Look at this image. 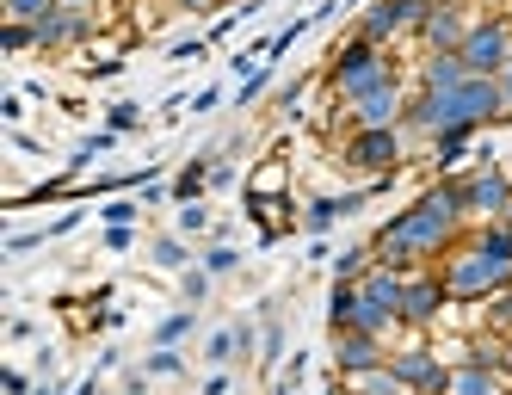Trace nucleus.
<instances>
[{
    "mask_svg": "<svg viewBox=\"0 0 512 395\" xmlns=\"http://www.w3.org/2000/svg\"><path fill=\"white\" fill-rule=\"evenodd\" d=\"M463 235H469L463 217H451V210H438L426 192H414V198L371 235V247H377L383 266H395V272H420V266H438V260H445Z\"/></svg>",
    "mask_w": 512,
    "mask_h": 395,
    "instance_id": "obj_1",
    "label": "nucleus"
},
{
    "mask_svg": "<svg viewBox=\"0 0 512 395\" xmlns=\"http://www.w3.org/2000/svg\"><path fill=\"white\" fill-rule=\"evenodd\" d=\"M438 278H445V291L457 309H475V303H488L494 291H506L512 284V241L500 223H482V229H469L445 260H438Z\"/></svg>",
    "mask_w": 512,
    "mask_h": 395,
    "instance_id": "obj_2",
    "label": "nucleus"
},
{
    "mask_svg": "<svg viewBox=\"0 0 512 395\" xmlns=\"http://www.w3.org/2000/svg\"><path fill=\"white\" fill-rule=\"evenodd\" d=\"M401 75H408V68H401L395 50H377L364 38H340L334 56H327V68H321V87H327L334 105H346V99H364V93H377V87H389Z\"/></svg>",
    "mask_w": 512,
    "mask_h": 395,
    "instance_id": "obj_3",
    "label": "nucleus"
},
{
    "mask_svg": "<svg viewBox=\"0 0 512 395\" xmlns=\"http://www.w3.org/2000/svg\"><path fill=\"white\" fill-rule=\"evenodd\" d=\"M420 149L408 142V130H340L334 136V161L352 173V179H389V173H401Z\"/></svg>",
    "mask_w": 512,
    "mask_h": 395,
    "instance_id": "obj_4",
    "label": "nucleus"
},
{
    "mask_svg": "<svg viewBox=\"0 0 512 395\" xmlns=\"http://www.w3.org/2000/svg\"><path fill=\"white\" fill-rule=\"evenodd\" d=\"M426 0H371V7H358V25L352 38L377 44V50H395V44H414V31L426 25Z\"/></svg>",
    "mask_w": 512,
    "mask_h": 395,
    "instance_id": "obj_5",
    "label": "nucleus"
},
{
    "mask_svg": "<svg viewBox=\"0 0 512 395\" xmlns=\"http://www.w3.org/2000/svg\"><path fill=\"white\" fill-rule=\"evenodd\" d=\"M408 93H414V81L401 75V81L364 93V99L334 105V118H340V130H401V118H408ZM340 130H334V136H340Z\"/></svg>",
    "mask_w": 512,
    "mask_h": 395,
    "instance_id": "obj_6",
    "label": "nucleus"
},
{
    "mask_svg": "<svg viewBox=\"0 0 512 395\" xmlns=\"http://www.w3.org/2000/svg\"><path fill=\"white\" fill-rule=\"evenodd\" d=\"M389 371L408 383L414 395H445L451 383V365H445V352H438L426 334H408V340H395L389 346Z\"/></svg>",
    "mask_w": 512,
    "mask_h": 395,
    "instance_id": "obj_7",
    "label": "nucleus"
},
{
    "mask_svg": "<svg viewBox=\"0 0 512 395\" xmlns=\"http://www.w3.org/2000/svg\"><path fill=\"white\" fill-rule=\"evenodd\" d=\"M463 62H469V75H500L512 62V13H500V7L475 13L469 38H463Z\"/></svg>",
    "mask_w": 512,
    "mask_h": 395,
    "instance_id": "obj_8",
    "label": "nucleus"
},
{
    "mask_svg": "<svg viewBox=\"0 0 512 395\" xmlns=\"http://www.w3.org/2000/svg\"><path fill=\"white\" fill-rule=\"evenodd\" d=\"M451 309H457V303H451V291H445V278H438V266L408 272V291H401V334H432Z\"/></svg>",
    "mask_w": 512,
    "mask_h": 395,
    "instance_id": "obj_9",
    "label": "nucleus"
},
{
    "mask_svg": "<svg viewBox=\"0 0 512 395\" xmlns=\"http://www.w3.org/2000/svg\"><path fill=\"white\" fill-rule=\"evenodd\" d=\"M463 186H469V229L512 217V167H463Z\"/></svg>",
    "mask_w": 512,
    "mask_h": 395,
    "instance_id": "obj_10",
    "label": "nucleus"
},
{
    "mask_svg": "<svg viewBox=\"0 0 512 395\" xmlns=\"http://www.w3.org/2000/svg\"><path fill=\"white\" fill-rule=\"evenodd\" d=\"M475 13H482L475 0H457V7H432V13H426V25L414 31V56H420V50H463Z\"/></svg>",
    "mask_w": 512,
    "mask_h": 395,
    "instance_id": "obj_11",
    "label": "nucleus"
},
{
    "mask_svg": "<svg viewBox=\"0 0 512 395\" xmlns=\"http://www.w3.org/2000/svg\"><path fill=\"white\" fill-rule=\"evenodd\" d=\"M389 346L395 340H377V334H364V328H346V334H334V371L340 377L377 371V365H389Z\"/></svg>",
    "mask_w": 512,
    "mask_h": 395,
    "instance_id": "obj_12",
    "label": "nucleus"
},
{
    "mask_svg": "<svg viewBox=\"0 0 512 395\" xmlns=\"http://www.w3.org/2000/svg\"><path fill=\"white\" fill-rule=\"evenodd\" d=\"M105 19H93V13H75V7H56L44 25H38V50H50V56H62V50H81L93 31H99Z\"/></svg>",
    "mask_w": 512,
    "mask_h": 395,
    "instance_id": "obj_13",
    "label": "nucleus"
},
{
    "mask_svg": "<svg viewBox=\"0 0 512 395\" xmlns=\"http://www.w3.org/2000/svg\"><path fill=\"white\" fill-rule=\"evenodd\" d=\"M408 81L420 93H445V87L469 81V62H463V50H420L414 68H408Z\"/></svg>",
    "mask_w": 512,
    "mask_h": 395,
    "instance_id": "obj_14",
    "label": "nucleus"
},
{
    "mask_svg": "<svg viewBox=\"0 0 512 395\" xmlns=\"http://www.w3.org/2000/svg\"><path fill=\"white\" fill-rule=\"evenodd\" d=\"M475 136H482V130H438L426 142V167L432 173H463L475 161Z\"/></svg>",
    "mask_w": 512,
    "mask_h": 395,
    "instance_id": "obj_15",
    "label": "nucleus"
},
{
    "mask_svg": "<svg viewBox=\"0 0 512 395\" xmlns=\"http://www.w3.org/2000/svg\"><path fill=\"white\" fill-rule=\"evenodd\" d=\"M247 192L253 198H290V161H284V149H266V161L247 173Z\"/></svg>",
    "mask_w": 512,
    "mask_h": 395,
    "instance_id": "obj_16",
    "label": "nucleus"
},
{
    "mask_svg": "<svg viewBox=\"0 0 512 395\" xmlns=\"http://www.w3.org/2000/svg\"><path fill=\"white\" fill-rule=\"evenodd\" d=\"M112 149H118V130H93V136H81L75 149H68L62 173H68V179H75V186H81V179L93 173V161H99V155H112Z\"/></svg>",
    "mask_w": 512,
    "mask_h": 395,
    "instance_id": "obj_17",
    "label": "nucleus"
},
{
    "mask_svg": "<svg viewBox=\"0 0 512 395\" xmlns=\"http://www.w3.org/2000/svg\"><path fill=\"white\" fill-rule=\"evenodd\" d=\"M149 266H155V272H173V278H179L186 266H198V247H192L186 235H179V229H173V235H155V241H149Z\"/></svg>",
    "mask_w": 512,
    "mask_h": 395,
    "instance_id": "obj_18",
    "label": "nucleus"
},
{
    "mask_svg": "<svg viewBox=\"0 0 512 395\" xmlns=\"http://www.w3.org/2000/svg\"><path fill=\"white\" fill-rule=\"evenodd\" d=\"M445 395H506V371H488V365H451Z\"/></svg>",
    "mask_w": 512,
    "mask_h": 395,
    "instance_id": "obj_19",
    "label": "nucleus"
},
{
    "mask_svg": "<svg viewBox=\"0 0 512 395\" xmlns=\"http://www.w3.org/2000/svg\"><path fill=\"white\" fill-rule=\"evenodd\" d=\"M334 395H414L408 383H401L389 365H377V371H358V377H340V389Z\"/></svg>",
    "mask_w": 512,
    "mask_h": 395,
    "instance_id": "obj_20",
    "label": "nucleus"
},
{
    "mask_svg": "<svg viewBox=\"0 0 512 395\" xmlns=\"http://www.w3.org/2000/svg\"><path fill=\"white\" fill-rule=\"evenodd\" d=\"M340 223V192H309L303 198V235H327V229H334Z\"/></svg>",
    "mask_w": 512,
    "mask_h": 395,
    "instance_id": "obj_21",
    "label": "nucleus"
},
{
    "mask_svg": "<svg viewBox=\"0 0 512 395\" xmlns=\"http://www.w3.org/2000/svg\"><path fill=\"white\" fill-rule=\"evenodd\" d=\"M260 315H266V321H260V352H253V365H260V371H278V365H284V321H278L272 303H266Z\"/></svg>",
    "mask_w": 512,
    "mask_h": 395,
    "instance_id": "obj_22",
    "label": "nucleus"
},
{
    "mask_svg": "<svg viewBox=\"0 0 512 395\" xmlns=\"http://www.w3.org/2000/svg\"><path fill=\"white\" fill-rule=\"evenodd\" d=\"M352 315H358V284H340L334 278V291H327V334H346Z\"/></svg>",
    "mask_w": 512,
    "mask_h": 395,
    "instance_id": "obj_23",
    "label": "nucleus"
},
{
    "mask_svg": "<svg viewBox=\"0 0 512 395\" xmlns=\"http://www.w3.org/2000/svg\"><path fill=\"white\" fill-rule=\"evenodd\" d=\"M198 266H204L210 278H229V272H241V247L216 235V241H204V247H198Z\"/></svg>",
    "mask_w": 512,
    "mask_h": 395,
    "instance_id": "obj_24",
    "label": "nucleus"
},
{
    "mask_svg": "<svg viewBox=\"0 0 512 395\" xmlns=\"http://www.w3.org/2000/svg\"><path fill=\"white\" fill-rule=\"evenodd\" d=\"M371 266H377V247L371 241H364V247H340V254H334V278L340 284H358Z\"/></svg>",
    "mask_w": 512,
    "mask_h": 395,
    "instance_id": "obj_25",
    "label": "nucleus"
},
{
    "mask_svg": "<svg viewBox=\"0 0 512 395\" xmlns=\"http://www.w3.org/2000/svg\"><path fill=\"white\" fill-rule=\"evenodd\" d=\"M475 309H482V321H488V334H512V284H506V291H494L488 303H475Z\"/></svg>",
    "mask_w": 512,
    "mask_h": 395,
    "instance_id": "obj_26",
    "label": "nucleus"
},
{
    "mask_svg": "<svg viewBox=\"0 0 512 395\" xmlns=\"http://www.w3.org/2000/svg\"><path fill=\"white\" fill-rule=\"evenodd\" d=\"M192 328H198V309H173L161 328H155V340H149V346H179V340H192Z\"/></svg>",
    "mask_w": 512,
    "mask_h": 395,
    "instance_id": "obj_27",
    "label": "nucleus"
},
{
    "mask_svg": "<svg viewBox=\"0 0 512 395\" xmlns=\"http://www.w3.org/2000/svg\"><path fill=\"white\" fill-rule=\"evenodd\" d=\"M186 241H204V235H216V223H210V204L198 198V204H179V223H173Z\"/></svg>",
    "mask_w": 512,
    "mask_h": 395,
    "instance_id": "obj_28",
    "label": "nucleus"
},
{
    "mask_svg": "<svg viewBox=\"0 0 512 395\" xmlns=\"http://www.w3.org/2000/svg\"><path fill=\"white\" fill-rule=\"evenodd\" d=\"M142 118H149V112H142L136 99H112V105H105V130H118V136L142 130Z\"/></svg>",
    "mask_w": 512,
    "mask_h": 395,
    "instance_id": "obj_29",
    "label": "nucleus"
},
{
    "mask_svg": "<svg viewBox=\"0 0 512 395\" xmlns=\"http://www.w3.org/2000/svg\"><path fill=\"white\" fill-rule=\"evenodd\" d=\"M210 272L204 266H186V272H179V303H186V309H198V303H210Z\"/></svg>",
    "mask_w": 512,
    "mask_h": 395,
    "instance_id": "obj_30",
    "label": "nucleus"
},
{
    "mask_svg": "<svg viewBox=\"0 0 512 395\" xmlns=\"http://www.w3.org/2000/svg\"><path fill=\"white\" fill-rule=\"evenodd\" d=\"M25 50H38V25L7 19V25H0V56H25Z\"/></svg>",
    "mask_w": 512,
    "mask_h": 395,
    "instance_id": "obj_31",
    "label": "nucleus"
},
{
    "mask_svg": "<svg viewBox=\"0 0 512 395\" xmlns=\"http://www.w3.org/2000/svg\"><path fill=\"white\" fill-rule=\"evenodd\" d=\"M142 371H149V377H186V358H179V346H149Z\"/></svg>",
    "mask_w": 512,
    "mask_h": 395,
    "instance_id": "obj_32",
    "label": "nucleus"
},
{
    "mask_svg": "<svg viewBox=\"0 0 512 395\" xmlns=\"http://www.w3.org/2000/svg\"><path fill=\"white\" fill-rule=\"evenodd\" d=\"M0 7H7V19H19V25H44L62 0H0Z\"/></svg>",
    "mask_w": 512,
    "mask_h": 395,
    "instance_id": "obj_33",
    "label": "nucleus"
},
{
    "mask_svg": "<svg viewBox=\"0 0 512 395\" xmlns=\"http://www.w3.org/2000/svg\"><path fill=\"white\" fill-rule=\"evenodd\" d=\"M142 210H149L142 198H112V204H99V223H105V229H118V223H130V229H136Z\"/></svg>",
    "mask_w": 512,
    "mask_h": 395,
    "instance_id": "obj_34",
    "label": "nucleus"
},
{
    "mask_svg": "<svg viewBox=\"0 0 512 395\" xmlns=\"http://www.w3.org/2000/svg\"><path fill=\"white\" fill-rule=\"evenodd\" d=\"M309 87H315V75L284 81V87H278V112H284V118H303V99H309Z\"/></svg>",
    "mask_w": 512,
    "mask_h": 395,
    "instance_id": "obj_35",
    "label": "nucleus"
},
{
    "mask_svg": "<svg viewBox=\"0 0 512 395\" xmlns=\"http://www.w3.org/2000/svg\"><path fill=\"white\" fill-rule=\"evenodd\" d=\"M266 93H272V68H253V75L241 81V93H235V105H241V112H253Z\"/></svg>",
    "mask_w": 512,
    "mask_h": 395,
    "instance_id": "obj_36",
    "label": "nucleus"
},
{
    "mask_svg": "<svg viewBox=\"0 0 512 395\" xmlns=\"http://www.w3.org/2000/svg\"><path fill=\"white\" fill-rule=\"evenodd\" d=\"M44 241H50V229H25V235H7V241H0V254H7V260H25V254H38Z\"/></svg>",
    "mask_w": 512,
    "mask_h": 395,
    "instance_id": "obj_37",
    "label": "nucleus"
},
{
    "mask_svg": "<svg viewBox=\"0 0 512 395\" xmlns=\"http://www.w3.org/2000/svg\"><path fill=\"white\" fill-rule=\"evenodd\" d=\"M7 149H13V155H25V161H44V155H50L44 142L31 136V130H19V124H7Z\"/></svg>",
    "mask_w": 512,
    "mask_h": 395,
    "instance_id": "obj_38",
    "label": "nucleus"
},
{
    "mask_svg": "<svg viewBox=\"0 0 512 395\" xmlns=\"http://www.w3.org/2000/svg\"><path fill=\"white\" fill-rule=\"evenodd\" d=\"M210 50H216L210 38H173V44H167V62H204Z\"/></svg>",
    "mask_w": 512,
    "mask_h": 395,
    "instance_id": "obj_39",
    "label": "nucleus"
},
{
    "mask_svg": "<svg viewBox=\"0 0 512 395\" xmlns=\"http://www.w3.org/2000/svg\"><path fill=\"white\" fill-rule=\"evenodd\" d=\"M0 389H7V395H31V389H38V377L19 371V365H7V371H0Z\"/></svg>",
    "mask_w": 512,
    "mask_h": 395,
    "instance_id": "obj_40",
    "label": "nucleus"
},
{
    "mask_svg": "<svg viewBox=\"0 0 512 395\" xmlns=\"http://www.w3.org/2000/svg\"><path fill=\"white\" fill-rule=\"evenodd\" d=\"M99 247H105V254H130V247H136V229H130V223L105 229V241H99Z\"/></svg>",
    "mask_w": 512,
    "mask_h": 395,
    "instance_id": "obj_41",
    "label": "nucleus"
},
{
    "mask_svg": "<svg viewBox=\"0 0 512 395\" xmlns=\"http://www.w3.org/2000/svg\"><path fill=\"white\" fill-rule=\"evenodd\" d=\"M216 105H223V87H204V93H186V112H198V118H210Z\"/></svg>",
    "mask_w": 512,
    "mask_h": 395,
    "instance_id": "obj_42",
    "label": "nucleus"
},
{
    "mask_svg": "<svg viewBox=\"0 0 512 395\" xmlns=\"http://www.w3.org/2000/svg\"><path fill=\"white\" fill-rule=\"evenodd\" d=\"M118 68H124V56H87V75H93V81H112Z\"/></svg>",
    "mask_w": 512,
    "mask_h": 395,
    "instance_id": "obj_43",
    "label": "nucleus"
},
{
    "mask_svg": "<svg viewBox=\"0 0 512 395\" xmlns=\"http://www.w3.org/2000/svg\"><path fill=\"white\" fill-rule=\"evenodd\" d=\"M309 377V352H290L284 358V383H303Z\"/></svg>",
    "mask_w": 512,
    "mask_h": 395,
    "instance_id": "obj_44",
    "label": "nucleus"
},
{
    "mask_svg": "<svg viewBox=\"0 0 512 395\" xmlns=\"http://www.w3.org/2000/svg\"><path fill=\"white\" fill-rule=\"evenodd\" d=\"M81 229V210H62V217L50 223V241H62V235H75Z\"/></svg>",
    "mask_w": 512,
    "mask_h": 395,
    "instance_id": "obj_45",
    "label": "nucleus"
},
{
    "mask_svg": "<svg viewBox=\"0 0 512 395\" xmlns=\"http://www.w3.org/2000/svg\"><path fill=\"white\" fill-rule=\"evenodd\" d=\"M494 81H500V118H512V62L500 68V75H494Z\"/></svg>",
    "mask_w": 512,
    "mask_h": 395,
    "instance_id": "obj_46",
    "label": "nucleus"
},
{
    "mask_svg": "<svg viewBox=\"0 0 512 395\" xmlns=\"http://www.w3.org/2000/svg\"><path fill=\"white\" fill-rule=\"evenodd\" d=\"M31 334H38V321H31V315H13L7 321V340H31Z\"/></svg>",
    "mask_w": 512,
    "mask_h": 395,
    "instance_id": "obj_47",
    "label": "nucleus"
},
{
    "mask_svg": "<svg viewBox=\"0 0 512 395\" xmlns=\"http://www.w3.org/2000/svg\"><path fill=\"white\" fill-rule=\"evenodd\" d=\"M62 7H75V13H93V19H105V13H112V0H62Z\"/></svg>",
    "mask_w": 512,
    "mask_h": 395,
    "instance_id": "obj_48",
    "label": "nucleus"
},
{
    "mask_svg": "<svg viewBox=\"0 0 512 395\" xmlns=\"http://www.w3.org/2000/svg\"><path fill=\"white\" fill-rule=\"evenodd\" d=\"M118 365H124V352H118V346H105V352H99V365H93V377H105V371H118Z\"/></svg>",
    "mask_w": 512,
    "mask_h": 395,
    "instance_id": "obj_49",
    "label": "nucleus"
},
{
    "mask_svg": "<svg viewBox=\"0 0 512 395\" xmlns=\"http://www.w3.org/2000/svg\"><path fill=\"white\" fill-rule=\"evenodd\" d=\"M0 118L19 124V118H25V99H19V93H7V99H0Z\"/></svg>",
    "mask_w": 512,
    "mask_h": 395,
    "instance_id": "obj_50",
    "label": "nucleus"
},
{
    "mask_svg": "<svg viewBox=\"0 0 512 395\" xmlns=\"http://www.w3.org/2000/svg\"><path fill=\"white\" fill-rule=\"evenodd\" d=\"M198 395H229V371H210V377H204V389H198Z\"/></svg>",
    "mask_w": 512,
    "mask_h": 395,
    "instance_id": "obj_51",
    "label": "nucleus"
},
{
    "mask_svg": "<svg viewBox=\"0 0 512 395\" xmlns=\"http://www.w3.org/2000/svg\"><path fill=\"white\" fill-rule=\"evenodd\" d=\"M173 7H179V13H198V19H204V13H216V0H173Z\"/></svg>",
    "mask_w": 512,
    "mask_h": 395,
    "instance_id": "obj_52",
    "label": "nucleus"
},
{
    "mask_svg": "<svg viewBox=\"0 0 512 395\" xmlns=\"http://www.w3.org/2000/svg\"><path fill=\"white\" fill-rule=\"evenodd\" d=\"M75 395H105V389H99V377H87V383H81Z\"/></svg>",
    "mask_w": 512,
    "mask_h": 395,
    "instance_id": "obj_53",
    "label": "nucleus"
},
{
    "mask_svg": "<svg viewBox=\"0 0 512 395\" xmlns=\"http://www.w3.org/2000/svg\"><path fill=\"white\" fill-rule=\"evenodd\" d=\"M223 7H229V13H235V7H253V0H216V13H223Z\"/></svg>",
    "mask_w": 512,
    "mask_h": 395,
    "instance_id": "obj_54",
    "label": "nucleus"
},
{
    "mask_svg": "<svg viewBox=\"0 0 512 395\" xmlns=\"http://www.w3.org/2000/svg\"><path fill=\"white\" fill-rule=\"evenodd\" d=\"M266 395H297V383H278V389H266Z\"/></svg>",
    "mask_w": 512,
    "mask_h": 395,
    "instance_id": "obj_55",
    "label": "nucleus"
},
{
    "mask_svg": "<svg viewBox=\"0 0 512 395\" xmlns=\"http://www.w3.org/2000/svg\"><path fill=\"white\" fill-rule=\"evenodd\" d=\"M426 7H457V0H426Z\"/></svg>",
    "mask_w": 512,
    "mask_h": 395,
    "instance_id": "obj_56",
    "label": "nucleus"
},
{
    "mask_svg": "<svg viewBox=\"0 0 512 395\" xmlns=\"http://www.w3.org/2000/svg\"><path fill=\"white\" fill-rule=\"evenodd\" d=\"M494 7H500V13H512V0H494Z\"/></svg>",
    "mask_w": 512,
    "mask_h": 395,
    "instance_id": "obj_57",
    "label": "nucleus"
},
{
    "mask_svg": "<svg viewBox=\"0 0 512 395\" xmlns=\"http://www.w3.org/2000/svg\"><path fill=\"white\" fill-rule=\"evenodd\" d=\"M500 229H506V241H512V217H506V223H500Z\"/></svg>",
    "mask_w": 512,
    "mask_h": 395,
    "instance_id": "obj_58",
    "label": "nucleus"
},
{
    "mask_svg": "<svg viewBox=\"0 0 512 395\" xmlns=\"http://www.w3.org/2000/svg\"><path fill=\"white\" fill-rule=\"evenodd\" d=\"M352 7H371V0H352Z\"/></svg>",
    "mask_w": 512,
    "mask_h": 395,
    "instance_id": "obj_59",
    "label": "nucleus"
},
{
    "mask_svg": "<svg viewBox=\"0 0 512 395\" xmlns=\"http://www.w3.org/2000/svg\"><path fill=\"white\" fill-rule=\"evenodd\" d=\"M506 395H512V377H506Z\"/></svg>",
    "mask_w": 512,
    "mask_h": 395,
    "instance_id": "obj_60",
    "label": "nucleus"
}]
</instances>
